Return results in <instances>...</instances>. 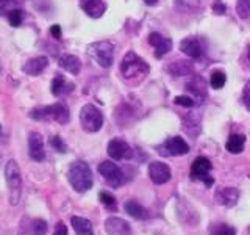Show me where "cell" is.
<instances>
[{
    "instance_id": "6da1fadb",
    "label": "cell",
    "mask_w": 250,
    "mask_h": 235,
    "mask_svg": "<svg viewBox=\"0 0 250 235\" xmlns=\"http://www.w3.org/2000/svg\"><path fill=\"white\" fill-rule=\"evenodd\" d=\"M67 179L69 184L72 185V188L78 193H84L92 188V171L89 168V164L83 160H77L69 166L67 169Z\"/></svg>"
},
{
    "instance_id": "7a4b0ae2",
    "label": "cell",
    "mask_w": 250,
    "mask_h": 235,
    "mask_svg": "<svg viewBox=\"0 0 250 235\" xmlns=\"http://www.w3.org/2000/svg\"><path fill=\"white\" fill-rule=\"evenodd\" d=\"M30 118L35 121H57L58 124H67L69 122V108L62 102L49 105V107H38L30 112Z\"/></svg>"
},
{
    "instance_id": "3957f363",
    "label": "cell",
    "mask_w": 250,
    "mask_h": 235,
    "mask_svg": "<svg viewBox=\"0 0 250 235\" xmlns=\"http://www.w3.org/2000/svg\"><path fill=\"white\" fill-rule=\"evenodd\" d=\"M5 179L8 191H10V204L11 206H18L22 196V176L16 160H8V163L5 164Z\"/></svg>"
},
{
    "instance_id": "277c9868",
    "label": "cell",
    "mask_w": 250,
    "mask_h": 235,
    "mask_svg": "<svg viewBox=\"0 0 250 235\" xmlns=\"http://www.w3.org/2000/svg\"><path fill=\"white\" fill-rule=\"evenodd\" d=\"M80 122L84 132L96 133L104 125V115H102V112L96 105L86 104L80 112Z\"/></svg>"
},
{
    "instance_id": "5b68a950",
    "label": "cell",
    "mask_w": 250,
    "mask_h": 235,
    "mask_svg": "<svg viewBox=\"0 0 250 235\" xmlns=\"http://www.w3.org/2000/svg\"><path fill=\"white\" fill-rule=\"evenodd\" d=\"M88 52L91 57L99 63V66L102 68H111L114 61V46L109 41H97L92 43L88 47Z\"/></svg>"
},
{
    "instance_id": "8992f818",
    "label": "cell",
    "mask_w": 250,
    "mask_h": 235,
    "mask_svg": "<svg viewBox=\"0 0 250 235\" xmlns=\"http://www.w3.org/2000/svg\"><path fill=\"white\" fill-rule=\"evenodd\" d=\"M121 72L127 78L135 75H146L148 72V65L141 57H138L135 52H128L122 58Z\"/></svg>"
},
{
    "instance_id": "52a82bcc",
    "label": "cell",
    "mask_w": 250,
    "mask_h": 235,
    "mask_svg": "<svg viewBox=\"0 0 250 235\" xmlns=\"http://www.w3.org/2000/svg\"><path fill=\"white\" fill-rule=\"evenodd\" d=\"M211 168H213V164H211L209 159H207V157H197V159L192 162V166H191V179L202 180V182H205V185L209 188L214 184V179L209 176Z\"/></svg>"
},
{
    "instance_id": "ba28073f",
    "label": "cell",
    "mask_w": 250,
    "mask_h": 235,
    "mask_svg": "<svg viewBox=\"0 0 250 235\" xmlns=\"http://www.w3.org/2000/svg\"><path fill=\"white\" fill-rule=\"evenodd\" d=\"M99 172H100V176L105 179V182L113 188L121 187L125 180L122 169L117 166L116 163L109 162V160H105L99 164Z\"/></svg>"
},
{
    "instance_id": "9c48e42d",
    "label": "cell",
    "mask_w": 250,
    "mask_h": 235,
    "mask_svg": "<svg viewBox=\"0 0 250 235\" xmlns=\"http://www.w3.org/2000/svg\"><path fill=\"white\" fill-rule=\"evenodd\" d=\"M160 149H164V151H160L161 155L178 157V155H185L189 152V144L180 137H170L160 146Z\"/></svg>"
},
{
    "instance_id": "30bf717a",
    "label": "cell",
    "mask_w": 250,
    "mask_h": 235,
    "mask_svg": "<svg viewBox=\"0 0 250 235\" xmlns=\"http://www.w3.org/2000/svg\"><path fill=\"white\" fill-rule=\"evenodd\" d=\"M148 177L153 184L156 185H164L167 184L172 177V171L169 168V164L163 162H152L148 164Z\"/></svg>"
},
{
    "instance_id": "8fae6325",
    "label": "cell",
    "mask_w": 250,
    "mask_h": 235,
    "mask_svg": "<svg viewBox=\"0 0 250 235\" xmlns=\"http://www.w3.org/2000/svg\"><path fill=\"white\" fill-rule=\"evenodd\" d=\"M106 152L113 160H127V159H131V155H133V151L128 146V143L121 138H113L109 141Z\"/></svg>"
},
{
    "instance_id": "7c38bea8",
    "label": "cell",
    "mask_w": 250,
    "mask_h": 235,
    "mask_svg": "<svg viewBox=\"0 0 250 235\" xmlns=\"http://www.w3.org/2000/svg\"><path fill=\"white\" fill-rule=\"evenodd\" d=\"M28 155H30V159L35 162H42L45 159L44 140L41 133H38V132L28 133Z\"/></svg>"
},
{
    "instance_id": "4fadbf2b",
    "label": "cell",
    "mask_w": 250,
    "mask_h": 235,
    "mask_svg": "<svg viewBox=\"0 0 250 235\" xmlns=\"http://www.w3.org/2000/svg\"><path fill=\"white\" fill-rule=\"evenodd\" d=\"M239 199V190L234 187H222L217 188L214 194V201L217 204H221L224 207H234L238 204Z\"/></svg>"
},
{
    "instance_id": "5bb4252c",
    "label": "cell",
    "mask_w": 250,
    "mask_h": 235,
    "mask_svg": "<svg viewBox=\"0 0 250 235\" xmlns=\"http://www.w3.org/2000/svg\"><path fill=\"white\" fill-rule=\"evenodd\" d=\"M105 231L108 235H131L130 224L122 218L109 216L105 221Z\"/></svg>"
},
{
    "instance_id": "9a60e30c",
    "label": "cell",
    "mask_w": 250,
    "mask_h": 235,
    "mask_svg": "<svg viewBox=\"0 0 250 235\" xmlns=\"http://www.w3.org/2000/svg\"><path fill=\"white\" fill-rule=\"evenodd\" d=\"M148 43L153 46L155 49V57L156 58H163L164 55L169 53L170 49H172V41L169 38H164L163 35L160 33H150L148 35Z\"/></svg>"
},
{
    "instance_id": "2e32d148",
    "label": "cell",
    "mask_w": 250,
    "mask_h": 235,
    "mask_svg": "<svg viewBox=\"0 0 250 235\" xmlns=\"http://www.w3.org/2000/svg\"><path fill=\"white\" fill-rule=\"evenodd\" d=\"M80 8L92 19H99L106 11V3L104 0H80Z\"/></svg>"
},
{
    "instance_id": "e0dca14e",
    "label": "cell",
    "mask_w": 250,
    "mask_h": 235,
    "mask_svg": "<svg viewBox=\"0 0 250 235\" xmlns=\"http://www.w3.org/2000/svg\"><path fill=\"white\" fill-rule=\"evenodd\" d=\"M186 90L192 93V96L195 97V100L202 102L207 97V83L203 80V77L195 74L191 77V80L186 83Z\"/></svg>"
},
{
    "instance_id": "ac0fdd59",
    "label": "cell",
    "mask_w": 250,
    "mask_h": 235,
    "mask_svg": "<svg viewBox=\"0 0 250 235\" xmlns=\"http://www.w3.org/2000/svg\"><path fill=\"white\" fill-rule=\"evenodd\" d=\"M180 50H182L185 55H188L189 58H194V60H199L202 57V44L197 38H185L182 43H180Z\"/></svg>"
},
{
    "instance_id": "d6986e66",
    "label": "cell",
    "mask_w": 250,
    "mask_h": 235,
    "mask_svg": "<svg viewBox=\"0 0 250 235\" xmlns=\"http://www.w3.org/2000/svg\"><path fill=\"white\" fill-rule=\"evenodd\" d=\"M25 229V235H45L47 232V223L44 221V219L41 218H25L22 221V227L21 231Z\"/></svg>"
},
{
    "instance_id": "ffe728a7",
    "label": "cell",
    "mask_w": 250,
    "mask_h": 235,
    "mask_svg": "<svg viewBox=\"0 0 250 235\" xmlns=\"http://www.w3.org/2000/svg\"><path fill=\"white\" fill-rule=\"evenodd\" d=\"M47 65H49V60H47L45 57H36V58H31L28 60L25 65L22 66V70L25 72L27 75H39L42 72V70L47 68Z\"/></svg>"
},
{
    "instance_id": "44dd1931",
    "label": "cell",
    "mask_w": 250,
    "mask_h": 235,
    "mask_svg": "<svg viewBox=\"0 0 250 235\" xmlns=\"http://www.w3.org/2000/svg\"><path fill=\"white\" fill-rule=\"evenodd\" d=\"M60 68H62L64 70H67L69 74L72 75H78L80 74V69H82V61L75 55H62L58 61Z\"/></svg>"
},
{
    "instance_id": "7402d4cb",
    "label": "cell",
    "mask_w": 250,
    "mask_h": 235,
    "mask_svg": "<svg viewBox=\"0 0 250 235\" xmlns=\"http://www.w3.org/2000/svg\"><path fill=\"white\" fill-rule=\"evenodd\" d=\"M167 72L174 77H182V75H191L192 74V65L189 61L185 60H178V61H172L167 66Z\"/></svg>"
},
{
    "instance_id": "603a6c76",
    "label": "cell",
    "mask_w": 250,
    "mask_h": 235,
    "mask_svg": "<svg viewBox=\"0 0 250 235\" xmlns=\"http://www.w3.org/2000/svg\"><path fill=\"white\" fill-rule=\"evenodd\" d=\"M74 90V85L69 83L62 75H57L52 82V94L55 97H61Z\"/></svg>"
},
{
    "instance_id": "cb8c5ba5",
    "label": "cell",
    "mask_w": 250,
    "mask_h": 235,
    "mask_svg": "<svg viewBox=\"0 0 250 235\" xmlns=\"http://www.w3.org/2000/svg\"><path fill=\"white\" fill-rule=\"evenodd\" d=\"M124 209H125V212L131 216V218H135V219H147L148 216V212H147V209H144L143 206H141L139 202H136L135 199H130V201H127L124 204Z\"/></svg>"
},
{
    "instance_id": "d4e9b609",
    "label": "cell",
    "mask_w": 250,
    "mask_h": 235,
    "mask_svg": "<svg viewBox=\"0 0 250 235\" xmlns=\"http://www.w3.org/2000/svg\"><path fill=\"white\" fill-rule=\"evenodd\" d=\"M70 224H72L77 235H94L91 221L83 216H72L70 218Z\"/></svg>"
},
{
    "instance_id": "484cf974",
    "label": "cell",
    "mask_w": 250,
    "mask_h": 235,
    "mask_svg": "<svg viewBox=\"0 0 250 235\" xmlns=\"http://www.w3.org/2000/svg\"><path fill=\"white\" fill-rule=\"evenodd\" d=\"M244 146H246V137L239 135V133L231 135L225 143V149L230 154H241L242 151H244Z\"/></svg>"
},
{
    "instance_id": "4316f807",
    "label": "cell",
    "mask_w": 250,
    "mask_h": 235,
    "mask_svg": "<svg viewBox=\"0 0 250 235\" xmlns=\"http://www.w3.org/2000/svg\"><path fill=\"white\" fill-rule=\"evenodd\" d=\"M183 127H185L188 135L194 137V130L192 129H195V132H197V133L200 132V116L194 115V113L183 116Z\"/></svg>"
},
{
    "instance_id": "83f0119b",
    "label": "cell",
    "mask_w": 250,
    "mask_h": 235,
    "mask_svg": "<svg viewBox=\"0 0 250 235\" xmlns=\"http://www.w3.org/2000/svg\"><path fill=\"white\" fill-rule=\"evenodd\" d=\"M174 5L180 13H194L200 8V0H174Z\"/></svg>"
},
{
    "instance_id": "f1b7e54d",
    "label": "cell",
    "mask_w": 250,
    "mask_h": 235,
    "mask_svg": "<svg viewBox=\"0 0 250 235\" xmlns=\"http://www.w3.org/2000/svg\"><path fill=\"white\" fill-rule=\"evenodd\" d=\"M227 83V75L224 70H214L213 74H211V78H209V85H211V88H214V90H221L224 88Z\"/></svg>"
},
{
    "instance_id": "f546056e",
    "label": "cell",
    "mask_w": 250,
    "mask_h": 235,
    "mask_svg": "<svg viewBox=\"0 0 250 235\" xmlns=\"http://www.w3.org/2000/svg\"><path fill=\"white\" fill-rule=\"evenodd\" d=\"M209 235H236V229H234L233 226L225 224V223L214 224L213 227H211Z\"/></svg>"
},
{
    "instance_id": "4dcf8cb0",
    "label": "cell",
    "mask_w": 250,
    "mask_h": 235,
    "mask_svg": "<svg viewBox=\"0 0 250 235\" xmlns=\"http://www.w3.org/2000/svg\"><path fill=\"white\" fill-rule=\"evenodd\" d=\"M99 199L100 202L104 204V206L108 209V210H116L117 209V202H116V198L111 194V193H108V191H102L99 194Z\"/></svg>"
},
{
    "instance_id": "1f68e13d",
    "label": "cell",
    "mask_w": 250,
    "mask_h": 235,
    "mask_svg": "<svg viewBox=\"0 0 250 235\" xmlns=\"http://www.w3.org/2000/svg\"><path fill=\"white\" fill-rule=\"evenodd\" d=\"M16 8H19V0H0V16H8Z\"/></svg>"
},
{
    "instance_id": "d6a6232c",
    "label": "cell",
    "mask_w": 250,
    "mask_h": 235,
    "mask_svg": "<svg viewBox=\"0 0 250 235\" xmlns=\"http://www.w3.org/2000/svg\"><path fill=\"white\" fill-rule=\"evenodd\" d=\"M236 13L241 19H247L250 16V0H238Z\"/></svg>"
},
{
    "instance_id": "836d02e7",
    "label": "cell",
    "mask_w": 250,
    "mask_h": 235,
    "mask_svg": "<svg viewBox=\"0 0 250 235\" xmlns=\"http://www.w3.org/2000/svg\"><path fill=\"white\" fill-rule=\"evenodd\" d=\"M8 21H10V24L13 27H19L22 21H23V11L21 10V8H16V10H13L10 14L6 16Z\"/></svg>"
},
{
    "instance_id": "e575fe53",
    "label": "cell",
    "mask_w": 250,
    "mask_h": 235,
    "mask_svg": "<svg viewBox=\"0 0 250 235\" xmlns=\"http://www.w3.org/2000/svg\"><path fill=\"white\" fill-rule=\"evenodd\" d=\"M195 99H192V97H189V96H177L175 99H174V102L177 105H182V107H186V108H191V107H194L195 105V102H194Z\"/></svg>"
},
{
    "instance_id": "d590c367",
    "label": "cell",
    "mask_w": 250,
    "mask_h": 235,
    "mask_svg": "<svg viewBox=\"0 0 250 235\" xmlns=\"http://www.w3.org/2000/svg\"><path fill=\"white\" fill-rule=\"evenodd\" d=\"M50 146L57 149L58 152H62V154L67 152V146H66L64 141H62V138H60V137H53L50 140Z\"/></svg>"
},
{
    "instance_id": "8d00e7d4",
    "label": "cell",
    "mask_w": 250,
    "mask_h": 235,
    "mask_svg": "<svg viewBox=\"0 0 250 235\" xmlns=\"http://www.w3.org/2000/svg\"><path fill=\"white\" fill-rule=\"evenodd\" d=\"M213 11L217 16H224L227 13V5L222 2V0H214V2H213Z\"/></svg>"
},
{
    "instance_id": "74e56055",
    "label": "cell",
    "mask_w": 250,
    "mask_h": 235,
    "mask_svg": "<svg viewBox=\"0 0 250 235\" xmlns=\"http://www.w3.org/2000/svg\"><path fill=\"white\" fill-rule=\"evenodd\" d=\"M242 102H244L246 108L250 112V80L246 83L244 86V91H242Z\"/></svg>"
},
{
    "instance_id": "f35d334b",
    "label": "cell",
    "mask_w": 250,
    "mask_h": 235,
    "mask_svg": "<svg viewBox=\"0 0 250 235\" xmlns=\"http://www.w3.org/2000/svg\"><path fill=\"white\" fill-rule=\"evenodd\" d=\"M53 235H67V227L62 221H58L57 226H55V231H53Z\"/></svg>"
},
{
    "instance_id": "ab89813d",
    "label": "cell",
    "mask_w": 250,
    "mask_h": 235,
    "mask_svg": "<svg viewBox=\"0 0 250 235\" xmlns=\"http://www.w3.org/2000/svg\"><path fill=\"white\" fill-rule=\"evenodd\" d=\"M50 35H52L55 39H60V38H61V27L58 25V24H55V25L50 27Z\"/></svg>"
},
{
    "instance_id": "60d3db41",
    "label": "cell",
    "mask_w": 250,
    "mask_h": 235,
    "mask_svg": "<svg viewBox=\"0 0 250 235\" xmlns=\"http://www.w3.org/2000/svg\"><path fill=\"white\" fill-rule=\"evenodd\" d=\"M144 2H146V5H156L158 0H144Z\"/></svg>"
},
{
    "instance_id": "b9f144b4",
    "label": "cell",
    "mask_w": 250,
    "mask_h": 235,
    "mask_svg": "<svg viewBox=\"0 0 250 235\" xmlns=\"http://www.w3.org/2000/svg\"><path fill=\"white\" fill-rule=\"evenodd\" d=\"M247 57H249V61H250V46H249V52H247Z\"/></svg>"
},
{
    "instance_id": "7bdbcfd3",
    "label": "cell",
    "mask_w": 250,
    "mask_h": 235,
    "mask_svg": "<svg viewBox=\"0 0 250 235\" xmlns=\"http://www.w3.org/2000/svg\"><path fill=\"white\" fill-rule=\"evenodd\" d=\"M2 133H3V130H2V124H0V137H2Z\"/></svg>"
},
{
    "instance_id": "ee69618b",
    "label": "cell",
    "mask_w": 250,
    "mask_h": 235,
    "mask_svg": "<svg viewBox=\"0 0 250 235\" xmlns=\"http://www.w3.org/2000/svg\"><path fill=\"white\" fill-rule=\"evenodd\" d=\"M0 70H2V68H0Z\"/></svg>"
}]
</instances>
